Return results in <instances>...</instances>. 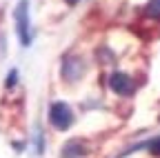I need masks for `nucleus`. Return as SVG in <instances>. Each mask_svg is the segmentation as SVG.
Listing matches in <instances>:
<instances>
[{
	"label": "nucleus",
	"mask_w": 160,
	"mask_h": 158,
	"mask_svg": "<svg viewBox=\"0 0 160 158\" xmlns=\"http://www.w3.org/2000/svg\"><path fill=\"white\" fill-rule=\"evenodd\" d=\"M13 23H16V33L22 47L31 45V18H29V0H18L13 9Z\"/></svg>",
	"instance_id": "1"
},
{
	"label": "nucleus",
	"mask_w": 160,
	"mask_h": 158,
	"mask_svg": "<svg viewBox=\"0 0 160 158\" xmlns=\"http://www.w3.org/2000/svg\"><path fill=\"white\" fill-rule=\"evenodd\" d=\"M49 123L58 129V131H67L73 125V111L65 100H56L49 107Z\"/></svg>",
	"instance_id": "2"
},
{
	"label": "nucleus",
	"mask_w": 160,
	"mask_h": 158,
	"mask_svg": "<svg viewBox=\"0 0 160 158\" xmlns=\"http://www.w3.org/2000/svg\"><path fill=\"white\" fill-rule=\"evenodd\" d=\"M109 87L113 94L118 96H131L133 89H136V83H133V78L125 71H113L109 76Z\"/></svg>",
	"instance_id": "3"
},
{
	"label": "nucleus",
	"mask_w": 160,
	"mask_h": 158,
	"mask_svg": "<svg viewBox=\"0 0 160 158\" xmlns=\"http://www.w3.org/2000/svg\"><path fill=\"white\" fill-rule=\"evenodd\" d=\"M85 71V63L80 60V58H65V63H62V76H65V80H78L80 76H82Z\"/></svg>",
	"instance_id": "4"
},
{
	"label": "nucleus",
	"mask_w": 160,
	"mask_h": 158,
	"mask_svg": "<svg viewBox=\"0 0 160 158\" xmlns=\"http://www.w3.org/2000/svg\"><path fill=\"white\" fill-rule=\"evenodd\" d=\"M85 154H87V145H85V140H80V138L67 140L62 145V151H60L62 158H82Z\"/></svg>",
	"instance_id": "5"
},
{
	"label": "nucleus",
	"mask_w": 160,
	"mask_h": 158,
	"mask_svg": "<svg viewBox=\"0 0 160 158\" xmlns=\"http://www.w3.org/2000/svg\"><path fill=\"white\" fill-rule=\"evenodd\" d=\"M147 16L153 18V20H160V0H149L147 7H145Z\"/></svg>",
	"instance_id": "6"
},
{
	"label": "nucleus",
	"mask_w": 160,
	"mask_h": 158,
	"mask_svg": "<svg viewBox=\"0 0 160 158\" xmlns=\"http://www.w3.org/2000/svg\"><path fill=\"white\" fill-rule=\"evenodd\" d=\"M33 138H36V143H33V147H36V154H42V151H45V134H42V129H40V127H36V134H33Z\"/></svg>",
	"instance_id": "7"
},
{
	"label": "nucleus",
	"mask_w": 160,
	"mask_h": 158,
	"mask_svg": "<svg viewBox=\"0 0 160 158\" xmlns=\"http://www.w3.org/2000/svg\"><path fill=\"white\" fill-rule=\"evenodd\" d=\"M145 147L149 149V154H153V156H160V136H158V138H153V140H149Z\"/></svg>",
	"instance_id": "8"
},
{
	"label": "nucleus",
	"mask_w": 160,
	"mask_h": 158,
	"mask_svg": "<svg viewBox=\"0 0 160 158\" xmlns=\"http://www.w3.org/2000/svg\"><path fill=\"white\" fill-rule=\"evenodd\" d=\"M16 83H18V69H9V74H7V80H5L7 89L16 87Z\"/></svg>",
	"instance_id": "9"
},
{
	"label": "nucleus",
	"mask_w": 160,
	"mask_h": 158,
	"mask_svg": "<svg viewBox=\"0 0 160 158\" xmlns=\"http://www.w3.org/2000/svg\"><path fill=\"white\" fill-rule=\"evenodd\" d=\"M67 3H69V5H76V3H78V0H67Z\"/></svg>",
	"instance_id": "10"
}]
</instances>
